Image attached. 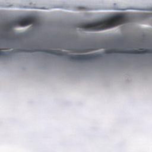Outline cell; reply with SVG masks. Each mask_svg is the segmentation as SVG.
Returning <instances> with one entry per match:
<instances>
[{"instance_id":"6da1fadb","label":"cell","mask_w":152,"mask_h":152,"mask_svg":"<svg viewBox=\"0 0 152 152\" xmlns=\"http://www.w3.org/2000/svg\"><path fill=\"white\" fill-rule=\"evenodd\" d=\"M124 20V18L122 15H116L104 20L83 25L79 28L81 31L86 32L105 31L118 27L122 24Z\"/></svg>"},{"instance_id":"7a4b0ae2","label":"cell","mask_w":152,"mask_h":152,"mask_svg":"<svg viewBox=\"0 0 152 152\" xmlns=\"http://www.w3.org/2000/svg\"><path fill=\"white\" fill-rule=\"evenodd\" d=\"M33 24V20L30 19H26L24 20H22L15 27L16 30H24L29 27L30 26Z\"/></svg>"}]
</instances>
